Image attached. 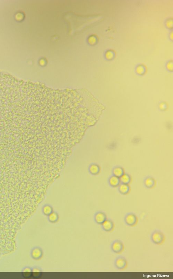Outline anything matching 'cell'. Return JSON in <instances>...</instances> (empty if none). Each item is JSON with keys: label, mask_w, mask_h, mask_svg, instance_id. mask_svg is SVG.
Returning <instances> with one entry per match:
<instances>
[{"label": "cell", "mask_w": 173, "mask_h": 279, "mask_svg": "<svg viewBox=\"0 0 173 279\" xmlns=\"http://www.w3.org/2000/svg\"><path fill=\"white\" fill-rule=\"evenodd\" d=\"M167 68L170 70H172L173 68L172 62H170L167 65Z\"/></svg>", "instance_id": "21"}, {"label": "cell", "mask_w": 173, "mask_h": 279, "mask_svg": "<svg viewBox=\"0 0 173 279\" xmlns=\"http://www.w3.org/2000/svg\"><path fill=\"white\" fill-rule=\"evenodd\" d=\"M118 187L119 192L122 195H127L130 192V187L129 184L121 183Z\"/></svg>", "instance_id": "11"}, {"label": "cell", "mask_w": 173, "mask_h": 279, "mask_svg": "<svg viewBox=\"0 0 173 279\" xmlns=\"http://www.w3.org/2000/svg\"><path fill=\"white\" fill-rule=\"evenodd\" d=\"M156 181L154 178L151 177H148L145 178L144 181V185L148 189H152L155 187Z\"/></svg>", "instance_id": "10"}, {"label": "cell", "mask_w": 173, "mask_h": 279, "mask_svg": "<svg viewBox=\"0 0 173 279\" xmlns=\"http://www.w3.org/2000/svg\"><path fill=\"white\" fill-rule=\"evenodd\" d=\"M137 72L139 75H142L144 73L145 71V69L144 67L141 65H139L137 68Z\"/></svg>", "instance_id": "16"}, {"label": "cell", "mask_w": 173, "mask_h": 279, "mask_svg": "<svg viewBox=\"0 0 173 279\" xmlns=\"http://www.w3.org/2000/svg\"><path fill=\"white\" fill-rule=\"evenodd\" d=\"M54 211L53 208L51 205L46 204L42 208V212L45 216H48Z\"/></svg>", "instance_id": "14"}, {"label": "cell", "mask_w": 173, "mask_h": 279, "mask_svg": "<svg viewBox=\"0 0 173 279\" xmlns=\"http://www.w3.org/2000/svg\"><path fill=\"white\" fill-rule=\"evenodd\" d=\"M172 21H169L168 22H167V26H168L169 28H170V27H172Z\"/></svg>", "instance_id": "23"}, {"label": "cell", "mask_w": 173, "mask_h": 279, "mask_svg": "<svg viewBox=\"0 0 173 279\" xmlns=\"http://www.w3.org/2000/svg\"><path fill=\"white\" fill-rule=\"evenodd\" d=\"M120 182L122 184H130L131 181V177L128 174L124 173L120 178Z\"/></svg>", "instance_id": "15"}, {"label": "cell", "mask_w": 173, "mask_h": 279, "mask_svg": "<svg viewBox=\"0 0 173 279\" xmlns=\"http://www.w3.org/2000/svg\"><path fill=\"white\" fill-rule=\"evenodd\" d=\"M115 227L114 222L110 219H107L101 225L102 229L106 232H111L114 231Z\"/></svg>", "instance_id": "7"}, {"label": "cell", "mask_w": 173, "mask_h": 279, "mask_svg": "<svg viewBox=\"0 0 173 279\" xmlns=\"http://www.w3.org/2000/svg\"><path fill=\"white\" fill-rule=\"evenodd\" d=\"M43 255V250L40 247L35 246L31 250V256L34 260H38L41 259Z\"/></svg>", "instance_id": "5"}, {"label": "cell", "mask_w": 173, "mask_h": 279, "mask_svg": "<svg viewBox=\"0 0 173 279\" xmlns=\"http://www.w3.org/2000/svg\"><path fill=\"white\" fill-rule=\"evenodd\" d=\"M124 221L127 226L134 227L137 226L138 223L139 219L134 213L129 212L127 213L124 217Z\"/></svg>", "instance_id": "2"}, {"label": "cell", "mask_w": 173, "mask_h": 279, "mask_svg": "<svg viewBox=\"0 0 173 279\" xmlns=\"http://www.w3.org/2000/svg\"><path fill=\"white\" fill-rule=\"evenodd\" d=\"M89 173L93 176H96L100 174L101 168L100 165L96 163H93L89 166L88 168Z\"/></svg>", "instance_id": "8"}, {"label": "cell", "mask_w": 173, "mask_h": 279, "mask_svg": "<svg viewBox=\"0 0 173 279\" xmlns=\"http://www.w3.org/2000/svg\"><path fill=\"white\" fill-rule=\"evenodd\" d=\"M114 265L117 269L124 270H125L128 267V262L125 257L119 256L115 259Z\"/></svg>", "instance_id": "4"}, {"label": "cell", "mask_w": 173, "mask_h": 279, "mask_svg": "<svg viewBox=\"0 0 173 279\" xmlns=\"http://www.w3.org/2000/svg\"><path fill=\"white\" fill-rule=\"evenodd\" d=\"M165 236L162 231L159 230L154 231L151 234L150 239L154 244L161 245L163 244L165 241Z\"/></svg>", "instance_id": "1"}, {"label": "cell", "mask_w": 173, "mask_h": 279, "mask_svg": "<svg viewBox=\"0 0 173 279\" xmlns=\"http://www.w3.org/2000/svg\"><path fill=\"white\" fill-rule=\"evenodd\" d=\"M110 248L113 253L117 254H120L123 253L125 246L121 241L115 240L112 242L110 245Z\"/></svg>", "instance_id": "3"}, {"label": "cell", "mask_w": 173, "mask_h": 279, "mask_svg": "<svg viewBox=\"0 0 173 279\" xmlns=\"http://www.w3.org/2000/svg\"><path fill=\"white\" fill-rule=\"evenodd\" d=\"M124 173H125L124 169L123 168L120 166H116L112 170V175L119 178Z\"/></svg>", "instance_id": "13"}, {"label": "cell", "mask_w": 173, "mask_h": 279, "mask_svg": "<svg viewBox=\"0 0 173 279\" xmlns=\"http://www.w3.org/2000/svg\"><path fill=\"white\" fill-rule=\"evenodd\" d=\"M107 219V215L103 211H99L95 213L94 220L97 224L101 225Z\"/></svg>", "instance_id": "6"}, {"label": "cell", "mask_w": 173, "mask_h": 279, "mask_svg": "<svg viewBox=\"0 0 173 279\" xmlns=\"http://www.w3.org/2000/svg\"><path fill=\"white\" fill-rule=\"evenodd\" d=\"M108 182L111 187L114 188L118 187L121 184L120 178L113 175L109 178Z\"/></svg>", "instance_id": "9"}, {"label": "cell", "mask_w": 173, "mask_h": 279, "mask_svg": "<svg viewBox=\"0 0 173 279\" xmlns=\"http://www.w3.org/2000/svg\"><path fill=\"white\" fill-rule=\"evenodd\" d=\"M106 56L108 59H112L114 56V54L112 51L109 50L106 53Z\"/></svg>", "instance_id": "17"}, {"label": "cell", "mask_w": 173, "mask_h": 279, "mask_svg": "<svg viewBox=\"0 0 173 279\" xmlns=\"http://www.w3.org/2000/svg\"><path fill=\"white\" fill-rule=\"evenodd\" d=\"M33 272H42V271L40 267L36 266L32 268V273Z\"/></svg>", "instance_id": "19"}, {"label": "cell", "mask_w": 173, "mask_h": 279, "mask_svg": "<svg viewBox=\"0 0 173 279\" xmlns=\"http://www.w3.org/2000/svg\"><path fill=\"white\" fill-rule=\"evenodd\" d=\"M22 272H24V273H26V272H28V273H32V268L29 267H25V268L23 269Z\"/></svg>", "instance_id": "20"}, {"label": "cell", "mask_w": 173, "mask_h": 279, "mask_svg": "<svg viewBox=\"0 0 173 279\" xmlns=\"http://www.w3.org/2000/svg\"><path fill=\"white\" fill-rule=\"evenodd\" d=\"M60 217L58 213L53 211L48 216V221L51 223H55L58 222L59 221Z\"/></svg>", "instance_id": "12"}, {"label": "cell", "mask_w": 173, "mask_h": 279, "mask_svg": "<svg viewBox=\"0 0 173 279\" xmlns=\"http://www.w3.org/2000/svg\"><path fill=\"white\" fill-rule=\"evenodd\" d=\"M160 108L162 110H164L166 108V105L165 104L162 103L160 105Z\"/></svg>", "instance_id": "22"}, {"label": "cell", "mask_w": 173, "mask_h": 279, "mask_svg": "<svg viewBox=\"0 0 173 279\" xmlns=\"http://www.w3.org/2000/svg\"><path fill=\"white\" fill-rule=\"evenodd\" d=\"M42 272H33L32 273V275L34 278H40L42 276Z\"/></svg>", "instance_id": "18"}]
</instances>
